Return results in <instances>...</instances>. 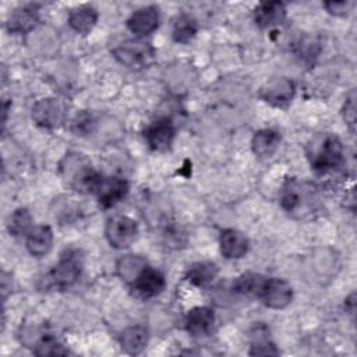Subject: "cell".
<instances>
[{
    "label": "cell",
    "mask_w": 357,
    "mask_h": 357,
    "mask_svg": "<svg viewBox=\"0 0 357 357\" xmlns=\"http://www.w3.org/2000/svg\"><path fill=\"white\" fill-rule=\"evenodd\" d=\"M176 137V128L170 119L160 117L144 130V138L152 151L165 152L170 149Z\"/></svg>",
    "instance_id": "cell-6"
},
{
    "label": "cell",
    "mask_w": 357,
    "mask_h": 357,
    "mask_svg": "<svg viewBox=\"0 0 357 357\" xmlns=\"http://www.w3.org/2000/svg\"><path fill=\"white\" fill-rule=\"evenodd\" d=\"M354 297H356V294H354V293H351V294L346 298V308H347L351 314L354 312V304H356Z\"/></svg>",
    "instance_id": "cell-32"
},
{
    "label": "cell",
    "mask_w": 357,
    "mask_h": 357,
    "mask_svg": "<svg viewBox=\"0 0 357 357\" xmlns=\"http://www.w3.org/2000/svg\"><path fill=\"white\" fill-rule=\"evenodd\" d=\"M67 353L68 350L64 349L54 337L49 335H43L35 349L36 356H59V354H67Z\"/></svg>",
    "instance_id": "cell-28"
},
{
    "label": "cell",
    "mask_w": 357,
    "mask_h": 357,
    "mask_svg": "<svg viewBox=\"0 0 357 357\" xmlns=\"http://www.w3.org/2000/svg\"><path fill=\"white\" fill-rule=\"evenodd\" d=\"M197 33V22L190 15H180L173 26V39L178 43L190 42Z\"/></svg>",
    "instance_id": "cell-27"
},
{
    "label": "cell",
    "mask_w": 357,
    "mask_h": 357,
    "mask_svg": "<svg viewBox=\"0 0 357 357\" xmlns=\"http://www.w3.org/2000/svg\"><path fill=\"white\" fill-rule=\"evenodd\" d=\"M32 119L40 127L54 128L64 121L66 107L59 99L45 98L32 106Z\"/></svg>",
    "instance_id": "cell-7"
},
{
    "label": "cell",
    "mask_w": 357,
    "mask_h": 357,
    "mask_svg": "<svg viewBox=\"0 0 357 357\" xmlns=\"http://www.w3.org/2000/svg\"><path fill=\"white\" fill-rule=\"evenodd\" d=\"M113 56L130 68H145L155 57L153 47L141 40H126L113 49Z\"/></svg>",
    "instance_id": "cell-4"
},
{
    "label": "cell",
    "mask_w": 357,
    "mask_h": 357,
    "mask_svg": "<svg viewBox=\"0 0 357 357\" xmlns=\"http://www.w3.org/2000/svg\"><path fill=\"white\" fill-rule=\"evenodd\" d=\"M324 7L326 8V11L329 14L342 17V15H346L350 11V8L353 7V3L351 1H346V0H342V1H325Z\"/></svg>",
    "instance_id": "cell-30"
},
{
    "label": "cell",
    "mask_w": 357,
    "mask_h": 357,
    "mask_svg": "<svg viewBox=\"0 0 357 357\" xmlns=\"http://www.w3.org/2000/svg\"><path fill=\"white\" fill-rule=\"evenodd\" d=\"M145 261L137 255H126L117 264V272L126 282H134L139 272L145 268Z\"/></svg>",
    "instance_id": "cell-25"
},
{
    "label": "cell",
    "mask_w": 357,
    "mask_h": 357,
    "mask_svg": "<svg viewBox=\"0 0 357 357\" xmlns=\"http://www.w3.org/2000/svg\"><path fill=\"white\" fill-rule=\"evenodd\" d=\"M26 248L33 257L46 255L53 245V231L50 226L40 225L32 227V230L26 234Z\"/></svg>",
    "instance_id": "cell-16"
},
{
    "label": "cell",
    "mask_w": 357,
    "mask_h": 357,
    "mask_svg": "<svg viewBox=\"0 0 357 357\" xmlns=\"http://www.w3.org/2000/svg\"><path fill=\"white\" fill-rule=\"evenodd\" d=\"M251 356H276L279 350L276 346L269 340L268 331L264 325L255 326L252 333V344L250 350Z\"/></svg>",
    "instance_id": "cell-24"
},
{
    "label": "cell",
    "mask_w": 357,
    "mask_h": 357,
    "mask_svg": "<svg viewBox=\"0 0 357 357\" xmlns=\"http://www.w3.org/2000/svg\"><path fill=\"white\" fill-rule=\"evenodd\" d=\"M279 144H280V134L275 130L265 128L254 134L251 141V148L257 156L266 158V156H271L278 149Z\"/></svg>",
    "instance_id": "cell-19"
},
{
    "label": "cell",
    "mask_w": 357,
    "mask_h": 357,
    "mask_svg": "<svg viewBox=\"0 0 357 357\" xmlns=\"http://www.w3.org/2000/svg\"><path fill=\"white\" fill-rule=\"evenodd\" d=\"M166 286L165 276L151 266H145L132 282L135 294L141 298H152L163 291Z\"/></svg>",
    "instance_id": "cell-10"
},
{
    "label": "cell",
    "mask_w": 357,
    "mask_h": 357,
    "mask_svg": "<svg viewBox=\"0 0 357 357\" xmlns=\"http://www.w3.org/2000/svg\"><path fill=\"white\" fill-rule=\"evenodd\" d=\"M98 21V11L92 6H79L70 11L68 24L78 33H89Z\"/></svg>",
    "instance_id": "cell-18"
},
{
    "label": "cell",
    "mask_w": 357,
    "mask_h": 357,
    "mask_svg": "<svg viewBox=\"0 0 357 357\" xmlns=\"http://www.w3.org/2000/svg\"><path fill=\"white\" fill-rule=\"evenodd\" d=\"M344 165L343 144L336 135H326L319 149L314 153L311 160L312 169L318 174H325L340 169Z\"/></svg>",
    "instance_id": "cell-3"
},
{
    "label": "cell",
    "mask_w": 357,
    "mask_h": 357,
    "mask_svg": "<svg viewBox=\"0 0 357 357\" xmlns=\"http://www.w3.org/2000/svg\"><path fill=\"white\" fill-rule=\"evenodd\" d=\"M286 17V7L282 1H265L255 7L254 21L259 28H271L282 24Z\"/></svg>",
    "instance_id": "cell-14"
},
{
    "label": "cell",
    "mask_w": 357,
    "mask_h": 357,
    "mask_svg": "<svg viewBox=\"0 0 357 357\" xmlns=\"http://www.w3.org/2000/svg\"><path fill=\"white\" fill-rule=\"evenodd\" d=\"M138 227L135 220L128 216H114L107 220L105 236L113 248H127L135 240Z\"/></svg>",
    "instance_id": "cell-5"
},
{
    "label": "cell",
    "mask_w": 357,
    "mask_h": 357,
    "mask_svg": "<svg viewBox=\"0 0 357 357\" xmlns=\"http://www.w3.org/2000/svg\"><path fill=\"white\" fill-rule=\"evenodd\" d=\"M215 321L213 310L209 307H195L187 312L185 329L192 336L205 335L211 331Z\"/></svg>",
    "instance_id": "cell-17"
},
{
    "label": "cell",
    "mask_w": 357,
    "mask_h": 357,
    "mask_svg": "<svg viewBox=\"0 0 357 357\" xmlns=\"http://www.w3.org/2000/svg\"><path fill=\"white\" fill-rule=\"evenodd\" d=\"M32 230V218L28 209L18 208L13 212L8 222V231L11 236H26Z\"/></svg>",
    "instance_id": "cell-26"
},
{
    "label": "cell",
    "mask_w": 357,
    "mask_h": 357,
    "mask_svg": "<svg viewBox=\"0 0 357 357\" xmlns=\"http://www.w3.org/2000/svg\"><path fill=\"white\" fill-rule=\"evenodd\" d=\"M103 180V176L100 173H98L95 169L89 167V166H82L81 169H78L73 178H71V185L79 191V192H85V194H95L100 185Z\"/></svg>",
    "instance_id": "cell-20"
},
{
    "label": "cell",
    "mask_w": 357,
    "mask_h": 357,
    "mask_svg": "<svg viewBox=\"0 0 357 357\" xmlns=\"http://www.w3.org/2000/svg\"><path fill=\"white\" fill-rule=\"evenodd\" d=\"M128 192V183L120 177H103L95 195L102 208H112Z\"/></svg>",
    "instance_id": "cell-11"
},
{
    "label": "cell",
    "mask_w": 357,
    "mask_h": 357,
    "mask_svg": "<svg viewBox=\"0 0 357 357\" xmlns=\"http://www.w3.org/2000/svg\"><path fill=\"white\" fill-rule=\"evenodd\" d=\"M159 25V10L155 6H146L134 11L127 20V28L138 35L145 36L153 32Z\"/></svg>",
    "instance_id": "cell-12"
},
{
    "label": "cell",
    "mask_w": 357,
    "mask_h": 357,
    "mask_svg": "<svg viewBox=\"0 0 357 357\" xmlns=\"http://www.w3.org/2000/svg\"><path fill=\"white\" fill-rule=\"evenodd\" d=\"M120 343L121 347L128 353V354H138L141 353L146 343H148V331L145 326L135 325L130 326L126 331H123L120 336Z\"/></svg>",
    "instance_id": "cell-21"
},
{
    "label": "cell",
    "mask_w": 357,
    "mask_h": 357,
    "mask_svg": "<svg viewBox=\"0 0 357 357\" xmlns=\"http://www.w3.org/2000/svg\"><path fill=\"white\" fill-rule=\"evenodd\" d=\"M220 252L227 259L243 258L248 251V238L236 229H226L220 233Z\"/></svg>",
    "instance_id": "cell-13"
},
{
    "label": "cell",
    "mask_w": 357,
    "mask_h": 357,
    "mask_svg": "<svg viewBox=\"0 0 357 357\" xmlns=\"http://www.w3.org/2000/svg\"><path fill=\"white\" fill-rule=\"evenodd\" d=\"M91 126H93V119L88 113H82L73 123L75 132H88L91 131Z\"/></svg>",
    "instance_id": "cell-31"
},
{
    "label": "cell",
    "mask_w": 357,
    "mask_h": 357,
    "mask_svg": "<svg viewBox=\"0 0 357 357\" xmlns=\"http://www.w3.org/2000/svg\"><path fill=\"white\" fill-rule=\"evenodd\" d=\"M84 266V257L79 250H66L59 262L52 268L46 276L49 287L56 290H66L71 287L81 275Z\"/></svg>",
    "instance_id": "cell-2"
},
{
    "label": "cell",
    "mask_w": 357,
    "mask_h": 357,
    "mask_svg": "<svg viewBox=\"0 0 357 357\" xmlns=\"http://www.w3.org/2000/svg\"><path fill=\"white\" fill-rule=\"evenodd\" d=\"M218 275V266L209 261H199L192 264L185 275V279L198 287L208 286Z\"/></svg>",
    "instance_id": "cell-22"
},
{
    "label": "cell",
    "mask_w": 357,
    "mask_h": 357,
    "mask_svg": "<svg viewBox=\"0 0 357 357\" xmlns=\"http://www.w3.org/2000/svg\"><path fill=\"white\" fill-rule=\"evenodd\" d=\"M39 22L38 6L26 4L17 8L8 18V31L14 33H25L33 29Z\"/></svg>",
    "instance_id": "cell-15"
},
{
    "label": "cell",
    "mask_w": 357,
    "mask_h": 357,
    "mask_svg": "<svg viewBox=\"0 0 357 357\" xmlns=\"http://www.w3.org/2000/svg\"><path fill=\"white\" fill-rule=\"evenodd\" d=\"M265 279L257 273H244L238 276L233 283V290L243 296L259 297Z\"/></svg>",
    "instance_id": "cell-23"
},
{
    "label": "cell",
    "mask_w": 357,
    "mask_h": 357,
    "mask_svg": "<svg viewBox=\"0 0 357 357\" xmlns=\"http://www.w3.org/2000/svg\"><path fill=\"white\" fill-rule=\"evenodd\" d=\"M294 92V82L286 77H280L273 78L262 85L259 89V98L272 106L283 107L291 102Z\"/></svg>",
    "instance_id": "cell-9"
},
{
    "label": "cell",
    "mask_w": 357,
    "mask_h": 357,
    "mask_svg": "<svg viewBox=\"0 0 357 357\" xmlns=\"http://www.w3.org/2000/svg\"><path fill=\"white\" fill-rule=\"evenodd\" d=\"M259 298L269 308L283 310L291 303L293 290L286 280L279 278H269L265 279Z\"/></svg>",
    "instance_id": "cell-8"
},
{
    "label": "cell",
    "mask_w": 357,
    "mask_h": 357,
    "mask_svg": "<svg viewBox=\"0 0 357 357\" xmlns=\"http://www.w3.org/2000/svg\"><path fill=\"white\" fill-rule=\"evenodd\" d=\"M343 117L344 121L349 124V127L351 130H354V124H356V96H354V91L350 92V95L346 98V103L343 107Z\"/></svg>",
    "instance_id": "cell-29"
},
{
    "label": "cell",
    "mask_w": 357,
    "mask_h": 357,
    "mask_svg": "<svg viewBox=\"0 0 357 357\" xmlns=\"http://www.w3.org/2000/svg\"><path fill=\"white\" fill-rule=\"evenodd\" d=\"M282 208L294 219L307 220L319 213V198L315 187L307 181L289 178L280 192Z\"/></svg>",
    "instance_id": "cell-1"
}]
</instances>
